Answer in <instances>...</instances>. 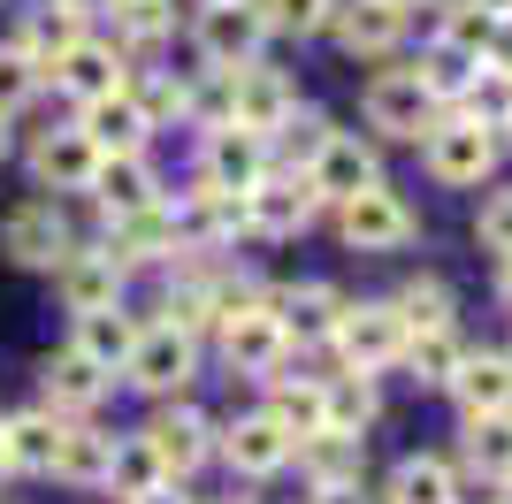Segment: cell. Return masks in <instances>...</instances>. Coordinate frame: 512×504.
<instances>
[{
	"instance_id": "f6af8a7d",
	"label": "cell",
	"mask_w": 512,
	"mask_h": 504,
	"mask_svg": "<svg viewBox=\"0 0 512 504\" xmlns=\"http://www.w3.org/2000/svg\"><path fill=\"white\" fill-rule=\"evenodd\" d=\"M306 504H375L367 482H344V489H306Z\"/></svg>"
},
{
	"instance_id": "681fc988",
	"label": "cell",
	"mask_w": 512,
	"mask_h": 504,
	"mask_svg": "<svg viewBox=\"0 0 512 504\" xmlns=\"http://www.w3.org/2000/svg\"><path fill=\"white\" fill-rule=\"evenodd\" d=\"M482 8H490V16H497V23H512V0H482Z\"/></svg>"
},
{
	"instance_id": "6f0895ef",
	"label": "cell",
	"mask_w": 512,
	"mask_h": 504,
	"mask_svg": "<svg viewBox=\"0 0 512 504\" xmlns=\"http://www.w3.org/2000/svg\"><path fill=\"white\" fill-rule=\"evenodd\" d=\"M192 8H214V0H192Z\"/></svg>"
},
{
	"instance_id": "484cf974",
	"label": "cell",
	"mask_w": 512,
	"mask_h": 504,
	"mask_svg": "<svg viewBox=\"0 0 512 504\" xmlns=\"http://www.w3.org/2000/svg\"><path fill=\"white\" fill-rule=\"evenodd\" d=\"M260 413L276 420L291 443H306V436L329 428V390H321V375H291V367H276V375L260 382Z\"/></svg>"
},
{
	"instance_id": "4dcf8cb0",
	"label": "cell",
	"mask_w": 512,
	"mask_h": 504,
	"mask_svg": "<svg viewBox=\"0 0 512 504\" xmlns=\"http://www.w3.org/2000/svg\"><path fill=\"white\" fill-rule=\"evenodd\" d=\"M459 474H474L482 489H512V413L459 420Z\"/></svg>"
},
{
	"instance_id": "db71d44e",
	"label": "cell",
	"mask_w": 512,
	"mask_h": 504,
	"mask_svg": "<svg viewBox=\"0 0 512 504\" xmlns=\"http://www.w3.org/2000/svg\"><path fill=\"white\" fill-rule=\"evenodd\" d=\"M0 161H8V115H0Z\"/></svg>"
},
{
	"instance_id": "7a4b0ae2",
	"label": "cell",
	"mask_w": 512,
	"mask_h": 504,
	"mask_svg": "<svg viewBox=\"0 0 512 504\" xmlns=\"http://www.w3.org/2000/svg\"><path fill=\"white\" fill-rule=\"evenodd\" d=\"M199 359H207V344L199 336H184V329H169V321H146L138 329V344H130V359H123V375H115V390H138V398H184L199 382Z\"/></svg>"
},
{
	"instance_id": "816d5d0a",
	"label": "cell",
	"mask_w": 512,
	"mask_h": 504,
	"mask_svg": "<svg viewBox=\"0 0 512 504\" xmlns=\"http://www.w3.org/2000/svg\"><path fill=\"white\" fill-rule=\"evenodd\" d=\"M482 504H512V489H490V497H482Z\"/></svg>"
},
{
	"instance_id": "1f68e13d",
	"label": "cell",
	"mask_w": 512,
	"mask_h": 504,
	"mask_svg": "<svg viewBox=\"0 0 512 504\" xmlns=\"http://www.w3.org/2000/svg\"><path fill=\"white\" fill-rule=\"evenodd\" d=\"M107 459H115V428L100 420H62V443H54V482L69 489H100Z\"/></svg>"
},
{
	"instance_id": "f35d334b",
	"label": "cell",
	"mask_w": 512,
	"mask_h": 504,
	"mask_svg": "<svg viewBox=\"0 0 512 504\" xmlns=\"http://www.w3.org/2000/svg\"><path fill=\"white\" fill-rule=\"evenodd\" d=\"M436 8V23H428V39H444V46H459V54H490V39H497V16L482 8V0H428Z\"/></svg>"
},
{
	"instance_id": "8992f818",
	"label": "cell",
	"mask_w": 512,
	"mask_h": 504,
	"mask_svg": "<svg viewBox=\"0 0 512 504\" xmlns=\"http://www.w3.org/2000/svg\"><path fill=\"white\" fill-rule=\"evenodd\" d=\"M321 222V199H314V184L306 176H260L245 199H237V230L253 237V245H291L299 230H314Z\"/></svg>"
},
{
	"instance_id": "9a60e30c",
	"label": "cell",
	"mask_w": 512,
	"mask_h": 504,
	"mask_svg": "<svg viewBox=\"0 0 512 504\" xmlns=\"http://www.w3.org/2000/svg\"><path fill=\"white\" fill-rule=\"evenodd\" d=\"M85 199H92V214H100V222H123V214L161 207V199H169V184H161L153 153H100V168H92Z\"/></svg>"
},
{
	"instance_id": "603a6c76",
	"label": "cell",
	"mask_w": 512,
	"mask_h": 504,
	"mask_svg": "<svg viewBox=\"0 0 512 504\" xmlns=\"http://www.w3.org/2000/svg\"><path fill=\"white\" fill-rule=\"evenodd\" d=\"M299 107V84H291V69H276V62H253V69H230V123L237 130H268L283 123Z\"/></svg>"
},
{
	"instance_id": "3957f363",
	"label": "cell",
	"mask_w": 512,
	"mask_h": 504,
	"mask_svg": "<svg viewBox=\"0 0 512 504\" xmlns=\"http://www.w3.org/2000/svg\"><path fill=\"white\" fill-rule=\"evenodd\" d=\"M497 161H505V146H497V130H482L474 115H436L421 138V168L436 176L444 191H482L497 176Z\"/></svg>"
},
{
	"instance_id": "60d3db41",
	"label": "cell",
	"mask_w": 512,
	"mask_h": 504,
	"mask_svg": "<svg viewBox=\"0 0 512 504\" xmlns=\"http://www.w3.org/2000/svg\"><path fill=\"white\" fill-rule=\"evenodd\" d=\"M253 16L268 39H321L329 16H337V0H253Z\"/></svg>"
},
{
	"instance_id": "8fae6325",
	"label": "cell",
	"mask_w": 512,
	"mask_h": 504,
	"mask_svg": "<svg viewBox=\"0 0 512 504\" xmlns=\"http://www.w3.org/2000/svg\"><path fill=\"white\" fill-rule=\"evenodd\" d=\"M138 436L153 443V459H161V474H169V482H192L199 466H214V420L199 413L192 398H161L146 413V428H138Z\"/></svg>"
},
{
	"instance_id": "ba28073f",
	"label": "cell",
	"mask_w": 512,
	"mask_h": 504,
	"mask_svg": "<svg viewBox=\"0 0 512 504\" xmlns=\"http://www.w3.org/2000/svg\"><path fill=\"white\" fill-rule=\"evenodd\" d=\"M321 39L337 46L344 62H398L413 39V16L406 8H390V0H337V16H329V31Z\"/></svg>"
},
{
	"instance_id": "74e56055",
	"label": "cell",
	"mask_w": 512,
	"mask_h": 504,
	"mask_svg": "<svg viewBox=\"0 0 512 504\" xmlns=\"http://www.w3.org/2000/svg\"><path fill=\"white\" fill-rule=\"evenodd\" d=\"M383 298L398 306L406 336H413V329H444V321H459V291H451V275H436V268L406 275V283H398V291H383Z\"/></svg>"
},
{
	"instance_id": "9f6ffc18",
	"label": "cell",
	"mask_w": 512,
	"mask_h": 504,
	"mask_svg": "<svg viewBox=\"0 0 512 504\" xmlns=\"http://www.w3.org/2000/svg\"><path fill=\"white\" fill-rule=\"evenodd\" d=\"M0 482H8V459H0Z\"/></svg>"
},
{
	"instance_id": "ac0fdd59",
	"label": "cell",
	"mask_w": 512,
	"mask_h": 504,
	"mask_svg": "<svg viewBox=\"0 0 512 504\" xmlns=\"http://www.w3.org/2000/svg\"><path fill=\"white\" fill-rule=\"evenodd\" d=\"M306 184H314L321 214L344 207V199H360L367 184H383V146H375V138H360V130H337V138L321 146V161L306 168Z\"/></svg>"
},
{
	"instance_id": "7c38bea8",
	"label": "cell",
	"mask_w": 512,
	"mask_h": 504,
	"mask_svg": "<svg viewBox=\"0 0 512 504\" xmlns=\"http://www.w3.org/2000/svg\"><path fill=\"white\" fill-rule=\"evenodd\" d=\"M291 451H299V443L283 436L260 405L237 413V420H214V466H230V482H268V474L291 466Z\"/></svg>"
},
{
	"instance_id": "11a10c76",
	"label": "cell",
	"mask_w": 512,
	"mask_h": 504,
	"mask_svg": "<svg viewBox=\"0 0 512 504\" xmlns=\"http://www.w3.org/2000/svg\"><path fill=\"white\" fill-rule=\"evenodd\" d=\"M390 8H406V16H413V8H428V0H390Z\"/></svg>"
},
{
	"instance_id": "2e32d148",
	"label": "cell",
	"mask_w": 512,
	"mask_h": 504,
	"mask_svg": "<svg viewBox=\"0 0 512 504\" xmlns=\"http://www.w3.org/2000/svg\"><path fill=\"white\" fill-rule=\"evenodd\" d=\"M192 176H199V184H214V191H237V199H245L260 176H276V161H268V138H260V130L222 123V130H199Z\"/></svg>"
},
{
	"instance_id": "7dc6e473",
	"label": "cell",
	"mask_w": 512,
	"mask_h": 504,
	"mask_svg": "<svg viewBox=\"0 0 512 504\" xmlns=\"http://www.w3.org/2000/svg\"><path fill=\"white\" fill-rule=\"evenodd\" d=\"M490 69H512V23H497V39H490V54H482Z\"/></svg>"
},
{
	"instance_id": "f907efd6",
	"label": "cell",
	"mask_w": 512,
	"mask_h": 504,
	"mask_svg": "<svg viewBox=\"0 0 512 504\" xmlns=\"http://www.w3.org/2000/svg\"><path fill=\"white\" fill-rule=\"evenodd\" d=\"M497 146H505V153H512V123H497Z\"/></svg>"
},
{
	"instance_id": "b9f144b4",
	"label": "cell",
	"mask_w": 512,
	"mask_h": 504,
	"mask_svg": "<svg viewBox=\"0 0 512 504\" xmlns=\"http://www.w3.org/2000/svg\"><path fill=\"white\" fill-rule=\"evenodd\" d=\"M39 92H46V62H31L16 39H0V115H23Z\"/></svg>"
},
{
	"instance_id": "ee69618b",
	"label": "cell",
	"mask_w": 512,
	"mask_h": 504,
	"mask_svg": "<svg viewBox=\"0 0 512 504\" xmlns=\"http://www.w3.org/2000/svg\"><path fill=\"white\" fill-rule=\"evenodd\" d=\"M474 245L512 252V184H482V199H474Z\"/></svg>"
},
{
	"instance_id": "e0dca14e",
	"label": "cell",
	"mask_w": 512,
	"mask_h": 504,
	"mask_svg": "<svg viewBox=\"0 0 512 504\" xmlns=\"http://www.w3.org/2000/svg\"><path fill=\"white\" fill-rule=\"evenodd\" d=\"M169 222H176V252H230L237 237V191H214L199 176H184V191L169 199Z\"/></svg>"
},
{
	"instance_id": "680465c9",
	"label": "cell",
	"mask_w": 512,
	"mask_h": 504,
	"mask_svg": "<svg viewBox=\"0 0 512 504\" xmlns=\"http://www.w3.org/2000/svg\"><path fill=\"white\" fill-rule=\"evenodd\" d=\"M505 359H512V344H505Z\"/></svg>"
},
{
	"instance_id": "bcb514c9",
	"label": "cell",
	"mask_w": 512,
	"mask_h": 504,
	"mask_svg": "<svg viewBox=\"0 0 512 504\" xmlns=\"http://www.w3.org/2000/svg\"><path fill=\"white\" fill-rule=\"evenodd\" d=\"M130 504H199L184 482H161V489H146V497H130Z\"/></svg>"
},
{
	"instance_id": "d6986e66",
	"label": "cell",
	"mask_w": 512,
	"mask_h": 504,
	"mask_svg": "<svg viewBox=\"0 0 512 504\" xmlns=\"http://www.w3.org/2000/svg\"><path fill=\"white\" fill-rule=\"evenodd\" d=\"M54 291H62V306L69 314H100V306H123V291H130V268L115 260V252L100 245V237H77L69 245V260L54 268Z\"/></svg>"
},
{
	"instance_id": "7402d4cb",
	"label": "cell",
	"mask_w": 512,
	"mask_h": 504,
	"mask_svg": "<svg viewBox=\"0 0 512 504\" xmlns=\"http://www.w3.org/2000/svg\"><path fill=\"white\" fill-rule=\"evenodd\" d=\"M375 504H467V474L444 451H406V459L383 474Z\"/></svg>"
},
{
	"instance_id": "6da1fadb",
	"label": "cell",
	"mask_w": 512,
	"mask_h": 504,
	"mask_svg": "<svg viewBox=\"0 0 512 504\" xmlns=\"http://www.w3.org/2000/svg\"><path fill=\"white\" fill-rule=\"evenodd\" d=\"M321 222L337 230V245H344V252H367V260H383V252H406L413 237H421V207H413V199L390 184V176H383V184H367L360 199L329 207Z\"/></svg>"
},
{
	"instance_id": "d6a6232c",
	"label": "cell",
	"mask_w": 512,
	"mask_h": 504,
	"mask_svg": "<svg viewBox=\"0 0 512 504\" xmlns=\"http://www.w3.org/2000/svg\"><path fill=\"white\" fill-rule=\"evenodd\" d=\"M459 359H467V329H459V321H444V329H413L398 367H406L413 390H436V398H444L451 375H459Z\"/></svg>"
},
{
	"instance_id": "f1b7e54d",
	"label": "cell",
	"mask_w": 512,
	"mask_h": 504,
	"mask_svg": "<svg viewBox=\"0 0 512 504\" xmlns=\"http://www.w3.org/2000/svg\"><path fill=\"white\" fill-rule=\"evenodd\" d=\"M54 443H62V420L46 413V405L0 413V459H8V482H16V474H54Z\"/></svg>"
},
{
	"instance_id": "5bb4252c",
	"label": "cell",
	"mask_w": 512,
	"mask_h": 504,
	"mask_svg": "<svg viewBox=\"0 0 512 504\" xmlns=\"http://www.w3.org/2000/svg\"><path fill=\"white\" fill-rule=\"evenodd\" d=\"M46 84H54L69 107H92V100H107V92L130 84V62H123V46L107 39V31H92V39H77L69 54L46 62Z\"/></svg>"
},
{
	"instance_id": "836d02e7",
	"label": "cell",
	"mask_w": 512,
	"mask_h": 504,
	"mask_svg": "<svg viewBox=\"0 0 512 504\" xmlns=\"http://www.w3.org/2000/svg\"><path fill=\"white\" fill-rule=\"evenodd\" d=\"M329 138H337V115H321V107L299 100L276 130H268V161H276L283 176H306V168L321 161V146H329Z\"/></svg>"
},
{
	"instance_id": "f5cc1de1",
	"label": "cell",
	"mask_w": 512,
	"mask_h": 504,
	"mask_svg": "<svg viewBox=\"0 0 512 504\" xmlns=\"http://www.w3.org/2000/svg\"><path fill=\"white\" fill-rule=\"evenodd\" d=\"M214 504H260V497H237V489H230V497H214Z\"/></svg>"
},
{
	"instance_id": "30bf717a",
	"label": "cell",
	"mask_w": 512,
	"mask_h": 504,
	"mask_svg": "<svg viewBox=\"0 0 512 504\" xmlns=\"http://www.w3.org/2000/svg\"><path fill=\"white\" fill-rule=\"evenodd\" d=\"M268 314H276V329H283V344H291V359H306V352H329V336H337V314H344V291L337 283H268V298H260Z\"/></svg>"
},
{
	"instance_id": "c3c4849f",
	"label": "cell",
	"mask_w": 512,
	"mask_h": 504,
	"mask_svg": "<svg viewBox=\"0 0 512 504\" xmlns=\"http://www.w3.org/2000/svg\"><path fill=\"white\" fill-rule=\"evenodd\" d=\"M497 298L512 306V252H497Z\"/></svg>"
},
{
	"instance_id": "277c9868",
	"label": "cell",
	"mask_w": 512,
	"mask_h": 504,
	"mask_svg": "<svg viewBox=\"0 0 512 504\" xmlns=\"http://www.w3.org/2000/svg\"><path fill=\"white\" fill-rule=\"evenodd\" d=\"M329 359L352 367V375H398V359H406V321H398V306H390V298H344Z\"/></svg>"
},
{
	"instance_id": "d590c367",
	"label": "cell",
	"mask_w": 512,
	"mask_h": 504,
	"mask_svg": "<svg viewBox=\"0 0 512 504\" xmlns=\"http://www.w3.org/2000/svg\"><path fill=\"white\" fill-rule=\"evenodd\" d=\"M321 390H329V428L367 443V428L383 420V375H352V367H337V375H321Z\"/></svg>"
},
{
	"instance_id": "ffe728a7",
	"label": "cell",
	"mask_w": 512,
	"mask_h": 504,
	"mask_svg": "<svg viewBox=\"0 0 512 504\" xmlns=\"http://www.w3.org/2000/svg\"><path fill=\"white\" fill-rule=\"evenodd\" d=\"M107 390H115V375H100V367H92L85 352H46L39 359V405L54 420H92L107 405Z\"/></svg>"
},
{
	"instance_id": "4fadbf2b",
	"label": "cell",
	"mask_w": 512,
	"mask_h": 504,
	"mask_svg": "<svg viewBox=\"0 0 512 504\" xmlns=\"http://www.w3.org/2000/svg\"><path fill=\"white\" fill-rule=\"evenodd\" d=\"M207 344H214V359H222L230 375H245V382H268L276 367H291V344H283V329H276L268 306H245V314L214 321Z\"/></svg>"
},
{
	"instance_id": "91938a15",
	"label": "cell",
	"mask_w": 512,
	"mask_h": 504,
	"mask_svg": "<svg viewBox=\"0 0 512 504\" xmlns=\"http://www.w3.org/2000/svg\"><path fill=\"white\" fill-rule=\"evenodd\" d=\"M299 504H306V497H299Z\"/></svg>"
},
{
	"instance_id": "9c48e42d",
	"label": "cell",
	"mask_w": 512,
	"mask_h": 504,
	"mask_svg": "<svg viewBox=\"0 0 512 504\" xmlns=\"http://www.w3.org/2000/svg\"><path fill=\"white\" fill-rule=\"evenodd\" d=\"M192 62L199 69H253L268 62V31H260L253 0H214L192 16Z\"/></svg>"
},
{
	"instance_id": "cb8c5ba5",
	"label": "cell",
	"mask_w": 512,
	"mask_h": 504,
	"mask_svg": "<svg viewBox=\"0 0 512 504\" xmlns=\"http://www.w3.org/2000/svg\"><path fill=\"white\" fill-rule=\"evenodd\" d=\"M23 161H31V191H54V199H62V191H85V184H92L100 153H92L85 130L69 123V130H39Z\"/></svg>"
},
{
	"instance_id": "52a82bcc",
	"label": "cell",
	"mask_w": 512,
	"mask_h": 504,
	"mask_svg": "<svg viewBox=\"0 0 512 504\" xmlns=\"http://www.w3.org/2000/svg\"><path fill=\"white\" fill-rule=\"evenodd\" d=\"M69 245H77V230H69V214L54 191H31V199H16L8 207V222H0V252L16 260V268H39L54 275L69 260Z\"/></svg>"
},
{
	"instance_id": "f546056e",
	"label": "cell",
	"mask_w": 512,
	"mask_h": 504,
	"mask_svg": "<svg viewBox=\"0 0 512 504\" xmlns=\"http://www.w3.org/2000/svg\"><path fill=\"white\" fill-rule=\"evenodd\" d=\"M138 329H146V314H130V298H123V306L77 314V336H69V352H85L100 375H123V359H130V344H138Z\"/></svg>"
},
{
	"instance_id": "83f0119b",
	"label": "cell",
	"mask_w": 512,
	"mask_h": 504,
	"mask_svg": "<svg viewBox=\"0 0 512 504\" xmlns=\"http://www.w3.org/2000/svg\"><path fill=\"white\" fill-rule=\"evenodd\" d=\"M77 130L92 138V153H153V123H146V107L130 100V84L77 107Z\"/></svg>"
},
{
	"instance_id": "4316f807",
	"label": "cell",
	"mask_w": 512,
	"mask_h": 504,
	"mask_svg": "<svg viewBox=\"0 0 512 504\" xmlns=\"http://www.w3.org/2000/svg\"><path fill=\"white\" fill-rule=\"evenodd\" d=\"M107 39L123 46V62H161V46L176 39V0H115L107 8Z\"/></svg>"
},
{
	"instance_id": "5b68a950",
	"label": "cell",
	"mask_w": 512,
	"mask_h": 504,
	"mask_svg": "<svg viewBox=\"0 0 512 504\" xmlns=\"http://www.w3.org/2000/svg\"><path fill=\"white\" fill-rule=\"evenodd\" d=\"M360 115H367V138H375V146H421L428 123H436L444 107L421 92V77H413L406 62H383L360 92Z\"/></svg>"
},
{
	"instance_id": "d4e9b609",
	"label": "cell",
	"mask_w": 512,
	"mask_h": 504,
	"mask_svg": "<svg viewBox=\"0 0 512 504\" xmlns=\"http://www.w3.org/2000/svg\"><path fill=\"white\" fill-rule=\"evenodd\" d=\"M77 39H92V8L85 0H23L16 8V46L31 62H54Z\"/></svg>"
},
{
	"instance_id": "ab89813d",
	"label": "cell",
	"mask_w": 512,
	"mask_h": 504,
	"mask_svg": "<svg viewBox=\"0 0 512 504\" xmlns=\"http://www.w3.org/2000/svg\"><path fill=\"white\" fill-rule=\"evenodd\" d=\"M161 482H169V474H161V459H153V443L146 436H138V428H130V436H115V459H107V497H146V489H161Z\"/></svg>"
},
{
	"instance_id": "7bdbcfd3",
	"label": "cell",
	"mask_w": 512,
	"mask_h": 504,
	"mask_svg": "<svg viewBox=\"0 0 512 504\" xmlns=\"http://www.w3.org/2000/svg\"><path fill=\"white\" fill-rule=\"evenodd\" d=\"M459 115H474L482 130H497V123H512V69H474V84H467V100H459Z\"/></svg>"
},
{
	"instance_id": "8d00e7d4",
	"label": "cell",
	"mask_w": 512,
	"mask_h": 504,
	"mask_svg": "<svg viewBox=\"0 0 512 504\" xmlns=\"http://www.w3.org/2000/svg\"><path fill=\"white\" fill-rule=\"evenodd\" d=\"M406 69L421 77V92H428V100H436V107L451 115V107L467 100V84H474V69H482V62H474V54H459V46H444V39H421V54H413Z\"/></svg>"
},
{
	"instance_id": "44dd1931",
	"label": "cell",
	"mask_w": 512,
	"mask_h": 504,
	"mask_svg": "<svg viewBox=\"0 0 512 504\" xmlns=\"http://www.w3.org/2000/svg\"><path fill=\"white\" fill-rule=\"evenodd\" d=\"M451 413L459 420H490V413H512V359L505 344H467L459 375H451Z\"/></svg>"
},
{
	"instance_id": "e575fe53",
	"label": "cell",
	"mask_w": 512,
	"mask_h": 504,
	"mask_svg": "<svg viewBox=\"0 0 512 504\" xmlns=\"http://www.w3.org/2000/svg\"><path fill=\"white\" fill-rule=\"evenodd\" d=\"M291 466H299L306 489H344V482H360L367 443H360V436H337V428H321V436H306L299 451H291Z\"/></svg>"
}]
</instances>
